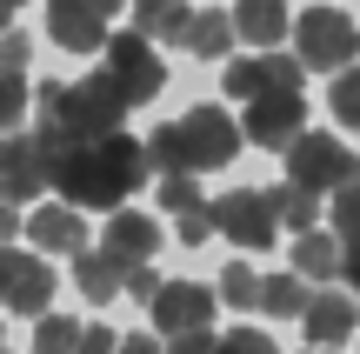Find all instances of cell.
<instances>
[{
    "mask_svg": "<svg viewBox=\"0 0 360 354\" xmlns=\"http://www.w3.org/2000/svg\"><path fill=\"white\" fill-rule=\"evenodd\" d=\"M294 47L307 74H340L347 61H360V20L347 7H307L294 13Z\"/></svg>",
    "mask_w": 360,
    "mask_h": 354,
    "instance_id": "277c9868",
    "label": "cell"
},
{
    "mask_svg": "<svg viewBox=\"0 0 360 354\" xmlns=\"http://www.w3.org/2000/svg\"><path fill=\"white\" fill-rule=\"evenodd\" d=\"M27 107H34V94H27V80L13 74V67H0V134H13L27 120Z\"/></svg>",
    "mask_w": 360,
    "mask_h": 354,
    "instance_id": "484cf974",
    "label": "cell"
},
{
    "mask_svg": "<svg viewBox=\"0 0 360 354\" xmlns=\"http://www.w3.org/2000/svg\"><path fill=\"white\" fill-rule=\"evenodd\" d=\"M174 234L187 241V248H200V241L214 234V208H207V201H200V208H180V221H174Z\"/></svg>",
    "mask_w": 360,
    "mask_h": 354,
    "instance_id": "f546056e",
    "label": "cell"
},
{
    "mask_svg": "<svg viewBox=\"0 0 360 354\" xmlns=\"http://www.w3.org/2000/svg\"><path fill=\"white\" fill-rule=\"evenodd\" d=\"M300 328H307L314 348H334V341H354L360 334V315H354V294H307V308H300Z\"/></svg>",
    "mask_w": 360,
    "mask_h": 354,
    "instance_id": "5bb4252c",
    "label": "cell"
},
{
    "mask_svg": "<svg viewBox=\"0 0 360 354\" xmlns=\"http://www.w3.org/2000/svg\"><path fill=\"white\" fill-rule=\"evenodd\" d=\"M27 61H34V40H27V34H13V27H7V34H0V67H13V74H20Z\"/></svg>",
    "mask_w": 360,
    "mask_h": 354,
    "instance_id": "d6a6232c",
    "label": "cell"
},
{
    "mask_svg": "<svg viewBox=\"0 0 360 354\" xmlns=\"http://www.w3.org/2000/svg\"><path fill=\"white\" fill-rule=\"evenodd\" d=\"M0 308L7 315H47L53 308V261L0 241Z\"/></svg>",
    "mask_w": 360,
    "mask_h": 354,
    "instance_id": "8992f818",
    "label": "cell"
},
{
    "mask_svg": "<svg viewBox=\"0 0 360 354\" xmlns=\"http://www.w3.org/2000/svg\"><path fill=\"white\" fill-rule=\"evenodd\" d=\"M127 94H120V80L107 74H87V80H47V87L34 94V114H40V127H34V141H40V154H47V174H53V160L60 154H74L80 141H101V134H114L120 120H127Z\"/></svg>",
    "mask_w": 360,
    "mask_h": 354,
    "instance_id": "6da1fadb",
    "label": "cell"
},
{
    "mask_svg": "<svg viewBox=\"0 0 360 354\" xmlns=\"http://www.w3.org/2000/svg\"><path fill=\"white\" fill-rule=\"evenodd\" d=\"M287 181L314 187V194H340V187L360 181V154L347 141H334V134H307L300 127L294 141H287Z\"/></svg>",
    "mask_w": 360,
    "mask_h": 354,
    "instance_id": "5b68a950",
    "label": "cell"
},
{
    "mask_svg": "<svg viewBox=\"0 0 360 354\" xmlns=\"http://www.w3.org/2000/svg\"><path fill=\"white\" fill-rule=\"evenodd\" d=\"M107 74L120 80V94H127L134 107L154 101V94L167 87V67H160L154 40H147L141 27H134V34H107Z\"/></svg>",
    "mask_w": 360,
    "mask_h": 354,
    "instance_id": "52a82bcc",
    "label": "cell"
},
{
    "mask_svg": "<svg viewBox=\"0 0 360 354\" xmlns=\"http://www.w3.org/2000/svg\"><path fill=\"white\" fill-rule=\"evenodd\" d=\"M340 274H347V288L360 294V241H354V248H347V254H340Z\"/></svg>",
    "mask_w": 360,
    "mask_h": 354,
    "instance_id": "74e56055",
    "label": "cell"
},
{
    "mask_svg": "<svg viewBox=\"0 0 360 354\" xmlns=\"http://www.w3.org/2000/svg\"><path fill=\"white\" fill-rule=\"evenodd\" d=\"M160 208H200V187H193V174H160Z\"/></svg>",
    "mask_w": 360,
    "mask_h": 354,
    "instance_id": "f1b7e54d",
    "label": "cell"
},
{
    "mask_svg": "<svg viewBox=\"0 0 360 354\" xmlns=\"http://www.w3.org/2000/svg\"><path fill=\"white\" fill-rule=\"evenodd\" d=\"M154 288H160L154 267H147V261H127V288H120V294H134V301H154Z\"/></svg>",
    "mask_w": 360,
    "mask_h": 354,
    "instance_id": "836d02e7",
    "label": "cell"
},
{
    "mask_svg": "<svg viewBox=\"0 0 360 354\" xmlns=\"http://www.w3.org/2000/svg\"><path fill=\"white\" fill-rule=\"evenodd\" d=\"M114 354H167V348H160V341H154V334H127V341H120Z\"/></svg>",
    "mask_w": 360,
    "mask_h": 354,
    "instance_id": "8d00e7d4",
    "label": "cell"
},
{
    "mask_svg": "<svg viewBox=\"0 0 360 354\" xmlns=\"http://www.w3.org/2000/svg\"><path fill=\"white\" fill-rule=\"evenodd\" d=\"M74 281H80V294H87V301H114L120 288H127V261H120V254H94V248H80L74 254Z\"/></svg>",
    "mask_w": 360,
    "mask_h": 354,
    "instance_id": "d6986e66",
    "label": "cell"
},
{
    "mask_svg": "<svg viewBox=\"0 0 360 354\" xmlns=\"http://www.w3.org/2000/svg\"><path fill=\"white\" fill-rule=\"evenodd\" d=\"M160 334H187V328H214V288L200 281H160L154 301H147Z\"/></svg>",
    "mask_w": 360,
    "mask_h": 354,
    "instance_id": "8fae6325",
    "label": "cell"
},
{
    "mask_svg": "<svg viewBox=\"0 0 360 354\" xmlns=\"http://www.w3.org/2000/svg\"><path fill=\"white\" fill-rule=\"evenodd\" d=\"M13 234H27V221H20L13 201H0V241H13Z\"/></svg>",
    "mask_w": 360,
    "mask_h": 354,
    "instance_id": "d590c367",
    "label": "cell"
},
{
    "mask_svg": "<svg viewBox=\"0 0 360 354\" xmlns=\"http://www.w3.org/2000/svg\"><path fill=\"white\" fill-rule=\"evenodd\" d=\"M167 354H220L214 328H187V334H167Z\"/></svg>",
    "mask_w": 360,
    "mask_h": 354,
    "instance_id": "1f68e13d",
    "label": "cell"
},
{
    "mask_svg": "<svg viewBox=\"0 0 360 354\" xmlns=\"http://www.w3.org/2000/svg\"><path fill=\"white\" fill-rule=\"evenodd\" d=\"M120 348V334H107V328H80V348L74 354H114Z\"/></svg>",
    "mask_w": 360,
    "mask_h": 354,
    "instance_id": "e575fe53",
    "label": "cell"
},
{
    "mask_svg": "<svg viewBox=\"0 0 360 354\" xmlns=\"http://www.w3.org/2000/svg\"><path fill=\"white\" fill-rule=\"evenodd\" d=\"M334 234H340V248H354V241H360V181L334 194Z\"/></svg>",
    "mask_w": 360,
    "mask_h": 354,
    "instance_id": "83f0119b",
    "label": "cell"
},
{
    "mask_svg": "<svg viewBox=\"0 0 360 354\" xmlns=\"http://www.w3.org/2000/svg\"><path fill=\"white\" fill-rule=\"evenodd\" d=\"M53 187V174H47V154H40V141L34 134H0V201H34V194H47Z\"/></svg>",
    "mask_w": 360,
    "mask_h": 354,
    "instance_id": "30bf717a",
    "label": "cell"
},
{
    "mask_svg": "<svg viewBox=\"0 0 360 354\" xmlns=\"http://www.w3.org/2000/svg\"><path fill=\"white\" fill-rule=\"evenodd\" d=\"M334 87H327V107H334L340 127H360V61H347L340 74H327Z\"/></svg>",
    "mask_w": 360,
    "mask_h": 354,
    "instance_id": "603a6c76",
    "label": "cell"
},
{
    "mask_svg": "<svg viewBox=\"0 0 360 354\" xmlns=\"http://www.w3.org/2000/svg\"><path fill=\"white\" fill-rule=\"evenodd\" d=\"M274 201L260 194V187H233V194H220L214 201V234H227L233 248H247V254H260V248H274Z\"/></svg>",
    "mask_w": 360,
    "mask_h": 354,
    "instance_id": "ba28073f",
    "label": "cell"
},
{
    "mask_svg": "<svg viewBox=\"0 0 360 354\" xmlns=\"http://www.w3.org/2000/svg\"><path fill=\"white\" fill-rule=\"evenodd\" d=\"M27 241H34L40 254H80L87 248V221H80L74 201H67V208H40V214H27Z\"/></svg>",
    "mask_w": 360,
    "mask_h": 354,
    "instance_id": "9a60e30c",
    "label": "cell"
},
{
    "mask_svg": "<svg viewBox=\"0 0 360 354\" xmlns=\"http://www.w3.org/2000/svg\"><path fill=\"white\" fill-rule=\"evenodd\" d=\"M187 0H134V27H141L147 40H167V47H180V34H187Z\"/></svg>",
    "mask_w": 360,
    "mask_h": 354,
    "instance_id": "44dd1931",
    "label": "cell"
},
{
    "mask_svg": "<svg viewBox=\"0 0 360 354\" xmlns=\"http://www.w3.org/2000/svg\"><path fill=\"white\" fill-rule=\"evenodd\" d=\"M74 348H80V321H74V315H40L34 354H74Z\"/></svg>",
    "mask_w": 360,
    "mask_h": 354,
    "instance_id": "d4e9b609",
    "label": "cell"
},
{
    "mask_svg": "<svg viewBox=\"0 0 360 354\" xmlns=\"http://www.w3.org/2000/svg\"><path fill=\"white\" fill-rule=\"evenodd\" d=\"M47 34L67 53H94L107 47V7L101 0H47Z\"/></svg>",
    "mask_w": 360,
    "mask_h": 354,
    "instance_id": "7c38bea8",
    "label": "cell"
},
{
    "mask_svg": "<svg viewBox=\"0 0 360 354\" xmlns=\"http://www.w3.org/2000/svg\"><path fill=\"white\" fill-rule=\"evenodd\" d=\"M220 301H227V308H254L260 301V274L247 261H227V267H220Z\"/></svg>",
    "mask_w": 360,
    "mask_h": 354,
    "instance_id": "4316f807",
    "label": "cell"
},
{
    "mask_svg": "<svg viewBox=\"0 0 360 354\" xmlns=\"http://www.w3.org/2000/svg\"><path fill=\"white\" fill-rule=\"evenodd\" d=\"M147 141H134V134H101V141H80L74 154L53 160V187H60V201H74V208H120V201L134 194V187L147 181Z\"/></svg>",
    "mask_w": 360,
    "mask_h": 354,
    "instance_id": "7a4b0ae2",
    "label": "cell"
},
{
    "mask_svg": "<svg viewBox=\"0 0 360 354\" xmlns=\"http://www.w3.org/2000/svg\"><path fill=\"white\" fill-rule=\"evenodd\" d=\"M307 354H327V348H307Z\"/></svg>",
    "mask_w": 360,
    "mask_h": 354,
    "instance_id": "60d3db41",
    "label": "cell"
},
{
    "mask_svg": "<svg viewBox=\"0 0 360 354\" xmlns=\"http://www.w3.org/2000/svg\"><path fill=\"white\" fill-rule=\"evenodd\" d=\"M307 127V101H300V87H267V94H254L247 101V120H240V134L254 147H287L294 134Z\"/></svg>",
    "mask_w": 360,
    "mask_h": 354,
    "instance_id": "9c48e42d",
    "label": "cell"
},
{
    "mask_svg": "<svg viewBox=\"0 0 360 354\" xmlns=\"http://www.w3.org/2000/svg\"><path fill=\"white\" fill-rule=\"evenodd\" d=\"M220 354H281V348H274L260 328H233V334H220Z\"/></svg>",
    "mask_w": 360,
    "mask_h": 354,
    "instance_id": "4dcf8cb0",
    "label": "cell"
},
{
    "mask_svg": "<svg viewBox=\"0 0 360 354\" xmlns=\"http://www.w3.org/2000/svg\"><path fill=\"white\" fill-rule=\"evenodd\" d=\"M7 27H13V0H0V34H7Z\"/></svg>",
    "mask_w": 360,
    "mask_h": 354,
    "instance_id": "f35d334b",
    "label": "cell"
},
{
    "mask_svg": "<svg viewBox=\"0 0 360 354\" xmlns=\"http://www.w3.org/2000/svg\"><path fill=\"white\" fill-rule=\"evenodd\" d=\"M340 254H347V248H340L334 227H307V234L294 241V274H300V281H321V288H327V281L340 274Z\"/></svg>",
    "mask_w": 360,
    "mask_h": 354,
    "instance_id": "ac0fdd59",
    "label": "cell"
},
{
    "mask_svg": "<svg viewBox=\"0 0 360 354\" xmlns=\"http://www.w3.org/2000/svg\"><path fill=\"white\" fill-rule=\"evenodd\" d=\"M107 254H120V261H154L160 254V221H147L141 208L107 214Z\"/></svg>",
    "mask_w": 360,
    "mask_h": 354,
    "instance_id": "e0dca14e",
    "label": "cell"
},
{
    "mask_svg": "<svg viewBox=\"0 0 360 354\" xmlns=\"http://www.w3.org/2000/svg\"><path fill=\"white\" fill-rule=\"evenodd\" d=\"M233 34L247 47H281L294 34V13H287V0H240L233 7Z\"/></svg>",
    "mask_w": 360,
    "mask_h": 354,
    "instance_id": "2e32d148",
    "label": "cell"
},
{
    "mask_svg": "<svg viewBox=\"0 0 360 354\" xmlns=\"http://www.w3.org/2000/svg\"><path fill=\"white\" fill-rule=\"evenodd\" d=\"M300 53H260V61H227V94L233 101H254L267 87H300Z\"/></svg>",
    "mask_w": 360,
    "mask_h": 354,
    "instance_id": "4fadbf2b",
    "label": "cell"
},
{
    "mask_svg": "<svg viewBox=\"0 0 360 354\" xmlns=\"http://www.w3.org/2000/svg\"><path fill=\"white\" fill-rule=\"evenodd\" d=\"M254 308H267V315H300V308H307V281L300 274H267Z\"/></svg>",
    "mask_w": 360,
    "mask_h": 354,
    "instance_id": "cb8c5ba5",
    "label": "cell"
},
{
    "mask_svg": "<svg viewBox=\"0 0 360 354\" xmlns=\"http://www.w3.org/2000/svg\"><path fill=\"white\" fill-rule=\"evenodd\" d=\"M240 120L227 114V107H187L180 120L147 134V167L154 174H207V167H227L233 154H240Z\"/></svg>",
    "mask_w": 360,
    "mask_h": 354,
    "instance_id": "3957f363",
    "label": "cell"
},
{
    "mask_svg": "<svg viewBox=\"0 0 360 354\" xmlns=\"http://www.w3.org/2000/svg\"><path fill=\"white\" fill-rule=\"evenodd\" d=\"M101 7H107V13H114V7H120V0H101Z\"/></svg>",
    "mask_w": 360,
    "mask_h": 354,
    "instance_id": "ab89813d",
    "label": "cell"
},
{
    "mask_svg": "<svg viewBox=\"0 0 360 354\" xmlns=\"http://www.w3.org/2000/svg\"><path fill=\"white\" fill-rule=\"evenodd\" d=\"M233 40H240V34H233V13H214V7H207V13H187V34H180V47H187L193 61H220Z\"/></svg>",
    "mask_w": 360,
    "mask_h": 354,
    "instance_id": "ffe728a7",
    "label": "cell"
},
{
    "mask_svg": "<svg viewBox=\"0 0 360 354\" xmlns=\"http://www.w3.org/2000/svg\"><path fill=\"white\" fill-rule=\"evenodd\" d=\"M274 221L281 227H294V234H307V227H321V194L314 187H300V181H287V187H274Z\"/></svg>",
    "mask_w": 360,
    "mask_h": 354,
    "instance_id": "7402d4cb",
    "label": "cell"
},
{
    "mask_svg": "<svg viewBox=\"0 0 360 354\" xmlns=\"http://www.w3.org/2000/svg\"><path fill=\"white\" fill-rule=\"evenodd\" d=\"M13 7H20V0H13Z\"/></svg>",
    "mask_w": 360,
    "mask_h": 354,
    "instance_id": "b9f144b4",
    "label": "cell"
}]
</instances>
